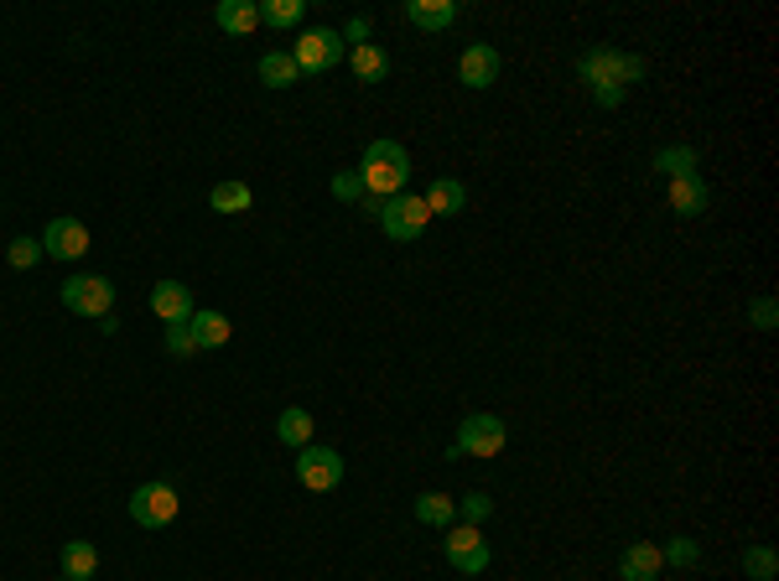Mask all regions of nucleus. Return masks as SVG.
I'll return each instance as SVG.
<instances>
[{"instance_id": "1", "label": "nucleus", "mask_w": 779, "mask_h": 581, "mask_svg": "<svg viewBox=\"0 0 779 581\" xmlns=\"http://www.w3.org/2000/svg\"><path fill=\"white\" fill-rule=\"evenodd\" d=\"M582 73V84H592V99L603 104V110H618L624 104V89L644 78V63L629 58V52H614V47H592L588 58L577 63Z\"/></svg>"}, {"instance_id": "2", "label": "nucleus", "mask_w": 779, "mask_h": 581, "mask_svg": "<svg viewBox=\"0 0 779 581\" xmlns=\"http://www.w3.org/2000/svg\"><path fill=\"white\" fill-rule=\"evenodd\" d=\"M359 182L369 192V203H385V198L405 192V182H411V156H405L401 140H375V146L364 151V162H359Z\"/></svg>"}, {"instance_id": "3", "label": "nucleus", "mask_w": 779, "mask_h": 581, "mask_svg": "<svg viewBox=\"0 0 779 581\" xmlns=\"http://www.w3.org/2000/svg\"><path fill=\"white\" fill-rule=\"evenodd\" d=\"M426 224H431V209H426V198H411V192H395V198H385L379 203V229L390 233V239H422Z\"/></svg>"}, {"instance_id": "4", "label": "nucleus", "mask_w": 779, "mask_h": 581, "mask_svg": "<svg viewBox=\"0 0 779 581\" xmlns=\"http://www.w3.org/2000/svg\"><path fill=\"white\" fill-rule=\"evenodd\" d=\"M338 58H343V37H338L332 26H312V31H302V37L291 42V63L302 68V78H307V73L338 68Z\"/></svg>"}, {"instance_id": "5", "label": "nucleus", "mask_w": 779, "mask_h": 581, "mask_svg": "<svg viewBox=\"0 0 779 581\" xmlns=\"http://www.w3.org/2000/svg\"><path fill=\"white\" fill-rule=\"evenodd\" d=\"M63 306H68L73 317H110L115 280L110 276H68L63 280Z\"/></svg>"}, {"instance_id": "6", "label": "nucleus", "mask_w": 779, "mask_h": 581, "mask_svg": "<svg viewBox=\"0 0 779 581\" xmlns=\"http://www.w3.org/2000/svg\"><path fill=\"white\" fill-rule=\"evenodd\" d=\"M504 442H510V431H504L499 416H468L457 426V442L448 446V457H457V452H463V457H499Z\"/></svg>"}, {"instance_id": "7", "label": "nucleus", "mask_w": 779, "mask_h": 581, "mask_svg": "<svg viewBox=\"0 0 779 581\" xmlns=\"http://www.w3.org/2000/svg\"><path fill=\"white\" fill-rule=\"evenodd\" d=\"M297 483L307 493H332L343 483V457L332 452V446H302L297 452Z\"/></svg>"}, {"instance_id": "8", "label": "nucleus", "mask_w": 779, "mask_h": 581, "mask_svg": "<svg viewBox=\"0 0 779 581\" xmlns=\"http://www.w3.org/2000/svg\"><path fill=\"white\" fill-rule=\"evenodd\" d=\"M130 519L141 530H166L177 519V489L172 483H141V489L130 493Z\"/></svg>"}, {"instance_id": "9", "label": "nucleus", "mask_w": 779, "mask_h": 581, "mask_svg": "<svg viewBox=\"0 0 779 581\" xmlns=\"http://www.w3.org/2000/svg\"><path fill=\"white\" fill-rule=\"evenodd\" d=\"M448 560L463 571V577H478L489 571V540L478 535V525H448V540H442Z\"/></svg>"}, {"instance_id": "10", "label": "nucleus", "mask_w": 779, "mask_h": 581, "mask_svg": "<svg viewBox=\"0 0 779 581\" xmlns=\"http://www.w3.org/2000/svg\"><path fill=\"white\" fill-rule=\"evenodd\" d=\"M42 250L52 260H84L89 255V229L78 218H52L48 233H42Z\"/></svg>"}, {"instance_id": "11", "label": "nucleus", "mask_w": 779, "mask_h": 581, "mask_svg": "<svg viewBox=\"0 0 779 581\" xmlns=\"http://www.w3.org/2000/svg\"><path fill=\"white\" fill-rule=\"evenodd\" d=\"M457 78H463L468 89H489V84H499V47H489V42L463 47V58H457Z\"/></svg>"}, {"instance_id": "12", "label": "nucleus", "mask_w": 779, "mask_h": 581, "mask_svg": "<svg viewBox=\"0 0 779 581\" xmlns=\"http://www.w3.org/2000/svg\"><path fill=\"white\" fill-rule=\"evenodd\" d=\"M151 312H156L166 327L188 323L192 317V291L183 286V280H156V286H151Z\"/></svg>"}, {"instance_id": "13", "label": "nucleus", "mask_w": 779, "mask_h": 581, "mask_svg": "<svg viewBox=\"0 0 779 581\" xmlns=\"http://www.w3.org/2000/svg\"><path fill=\"white\" fill-rule=\"evenodd\" d=\"M665 571V560H661V545L655 540H634L624 556H618V577L624 581H655Z\"/></svg>"}, {"instance_id": "14", "label": "nucleus", "mask_w": 779, "mask_h": 581, "mask_svg": "<svg viewBox=\"0 0 779 581\" xmlns=\"http://www.w3.org/2000/svg\"><path fill=\"white\" fill-rule=\"evenodd\" d=\"M670 209L681 213V218H696V213H707V177H702V172L670 177Z\"/></svg>"}, {"instance_id": "15", "label": "nucleus", "mask_w": 779, "mask_h": 581, "mask_svg": "<svg viewBox=\"0 0 779 581\" xmlns=\"http://www.w3.org/2000/svg\"><path fill=\"white\" fill-rule=\"evenodd\" d=\"M422 198H426V209H431V218H452V213L468 209V187L457 182V177H437Z\"/></svg>"}, {"instance_id": "16", "label": "nucleus", "mask_w": 779, "mask_h": 581, "mask_svg": "<svg viewBox=\"0 0 779 581\" xmlns=\"http://www.w3.org/2000/svg\"><path fill=\"white\" fill-rule=\"evenodd\" d=\"M405 22L422 26V31H448L457 22V0H411L405 5Z\"/></svg>"}, {"instance_id": "17", "label": "nucleus", "mask_w": 779, "mask_h": 581, "mask_svg": "<svg viewBox=\"0 0 779 581\" xmlns=\"http://www.w3.org/2000/svg\"><path fill=\"white\" fill-rule=\"evenodd\" d=\"M213 22H218V31H229V37H250L260 26V5H250V0H218V5H213Z\"/></svg>"}, {"instance_id": "18", "label": "nucleus", "mask_w": 779, "mask_h": 581, "mask_svg": "<svg viewBox=\"0 0 779 581\" xmlns=\"http://www.w3.org/2000/svg\"><path fill=\"white\" fill-rule=\"evenodd\" d=\"M188 332H192V343H198V349H224V343L235 338V327H229L224 312H192Z\"/></svg>"}, {"instance_id": "19", "label": "nucleus", "mask_w": 779, "mask_h": 581, "mask_svg": "<svg viewBox=\"0 0 779 581\" xmlns=\"http://www.w3.org/2000/svg\"><path fill=\"white\" fill-rule=\"evenodd\" d=\"M349 63H354V73L364 78V84H379V78H390V52L375 42L364 47H349Z\"/></svg>"}, {"instance_id": "20", "label": "nucleus", "mask_w": 779, "mask_h": 581, "mask_svg": "<svg viewBox=\"0 0 779 581\" xmlns=\"http://www.w3.org/2000/svg\"><path fill=\"white\" fill-rule=\"evenodd\" d=\"M209 209L224 213V218H235V213H250L255 209V198H250V182H218L209 192Z\"/></svg>"}, {"instance_id": "21", "label": "nucleus", "mask_w": 779, "mask_h": 581, "mask_svg": "<svg viewBox=\"0 0 779 581\" xmlns=\"http://www.w3.org/2000/svg\"><path fill=\"white\" fill-rule=\"evenodd\" d=\"M276 437H281V446H291V452H302V446L312 442V416L302 411V405H286L281 420H276Z\"/></svg>"}, {"instance_id": "22", "label": "nucleus", "mask_w": 779, "mask_h": 581, "mask_svg": "<svg viewBox=\"0 0 779 581\" xmlns=\"http://www.w3.org/2000/svg\"><path fill=\"white\" fill-rule=\"evenodd\" d=\"M99 571V551L89 545V540H68L63 545V577L68 581H89Z\"/></svg>"}, {"instance_id": "23", "label": "nucleus", "mask_w": 779, "mask_h": 581, "mask_svg": "<svg viewBox=\"0 0 779 581\" xmlns=\"http://www.w3.org/2000/svg\"><path fill=\"white\" fill-rule=\"evenodd\" d=\"M416 519L431 525V530H448L452 519H457V498L452 493H422L416 498Z\"/></svg>"}, {"instance_id": "24", "label": "nucleus", "mask_w": 779, "mask_h": 581, "mask_svg": "<svg viewBox=\"0 0 779 581\" xmlns=\"http://www.w3.org/2000/svg\"><path fill=\"white\" fill-rule=\"evenodd\" d=\"M297 78H302V68L291 63V52H265L260 58V84L265 89H291Z\"/></svg>"}, {"instance_id": "25", "label": "nucleus", "mask_w": 779, "mask_h": 581, "mask_svg": "<svg viewBox=\"0 0 779 581\" xmlns=\"http://www.w3.org/2000/svg\"><path fill=\"white\" fill-rule=\"evenodd\" d=\"M302 16H307V0H265V5H260V22L276 26V31L297 26Z\"/></svg>"}, {"instance_id": "26", "label": "nucleus", "mask_w": 779, "mask_h": 581, "mask_svg": "<svg viewBox=\"0 0 779 581\" xmlns=\"http://www.w3.org/2000/svg\"><path fill=\"white\" fill-rule=\"evenodd\" d=\"M696 162H702V156H696L691 146H665L661 156H655V172H661V177H686V172H696Z\"/></svg>"}, {"instance_id": "27", "label": "nucleus", "mask_w": 779, "mask_h": 581, "mask_svg": "<svg viewBox=\"0 0 779 581\" xmlns=\"http://www.w3.org/2000/svg\"><path fill=\"white\" fill-rule=\"evenodd\" d=\"M743 571L754 581H775V571H779L775 545H749V551H743Z\"/></svg>"}, {"instance_id": "28", "label": "nucleus", "mask_w": 779, "mask_h": 581, "mask_svg": "<svg viewBox=\"0 0 779 581\" xmlns=\"http://www.w3.org/2000/svg\"><path fill=\"white\" fill-rule=\"evenodd\" d=\"M661 560L665 566H696V560H702V545H696V540L691 535H676V540H665V551H661Z\"/></svg>"}, {"instance_id": "29", "label": "nucleus", "mask_w": 779, "mask_h": 581, "mask_svg": "<svg viewBox=\"0 0 779 581\" xmlns=\"http://www.w3.org/2000/svg\"><path fill=\"white\" fill-rule=\"evenodd\" d=\"M457 514H463V525H483V519L494 514V498L473 489V493H463V498H457Z\"/></svg>"}, {"instance_id": "30", "label": "nucleus", "mask_w": 779, "mask_h": 581, "mask_svg": "<svg viewBox=\"0 0 779 581\" xmlns=\"http://www.w3.org/2000/svg\"><path fill=\"white\" fill-rule=\"evenodd\" d=\"M5 260H11V265H16V270H32V265H37V260H42V244H37V239H11V250H5Z\"/></svg>"}, {"instance_id": "31", "label": "nucleus", "mask_w": 779, "mask_h": 581, "mask_svg": "<svg viewBox=\"0 0 779 581\" xmlns=\"http://www.w3.org/2000/svg\"><path fill=\"white\" fill-rule=\"evenodd\" d=\"M166 353H172V358H192V353H198L188 323H172V327H166Z\"/></svg>"}, {"instance_id": "32", "label": "nucleus", "mask_w": 779, "mask_h": 581, "mask_svg": "<svg viewBox=\"0 0 779 581\" xmlns=\"http://www.w3.org/2000/svg\"><path fill=\"white\" fill-rule=\"evenodd\" d=\"M332 198H343V203H364L369 192H364V182H359V172H338V177H332Z\"/></svg>"}, {"instance_id": "33", "label": "nucleus", "mask_w": 779, "mask_h": 581, "mask_svg": "<svg viewBox=\"0 0 779 581\" xmlns=\"http://www.w3.org/2000/svg\"><path fill=\"white\" fill-rule=\"evenodd\" d=\"M775 317H779V312H775V302H769V296L749 306V323H754V327H764V332H775Z\"/></svg>"}, {"instance_id": "34", "label": "nucleus", "mask_w": 779, "mask_h": 581, "mask_svg": "<svg viewBox=\"0 0 779 581\" xmlns=\"http://www.w3.org/2000/svg\"><path fill=\"white\" fill-rule=\"evenodd\" d=\"M338 37H349V42H354V47H364V42H369V22H364V16H354V22L343 26Z\"/></svg>"}]
</instances>
